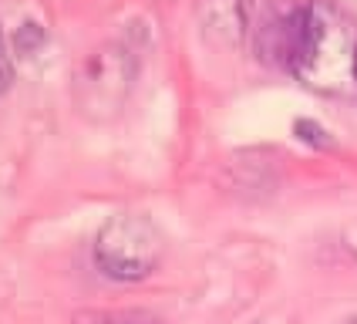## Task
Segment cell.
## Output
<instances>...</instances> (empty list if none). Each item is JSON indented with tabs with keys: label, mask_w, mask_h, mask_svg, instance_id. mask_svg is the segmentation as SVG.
Listing matches in <instances>:
<instances>
[{
	"label": "cell",
	"mask_w": 357,
	"mask_h": 324,
	"mask_svg": "<svg viewBox=\"0 0 357 324\" xmlns=\"http://www.w3.org/2000/svg\"><path fill=\"white\" fill-rule=\"evenodd\" d=\"M91 257L108 281L135 284L159 270L165 257V237L142 213H115L101 223Z\"/></svg>",
	"instance_id": "2"
},
{
	"label": "cell",
	"mask_w": 357,
	"mask_h": 324,
	"mask_svg": "<svg viewBox=\"0 0 357 324\" xmlns=\"http://www.w3.org/2000/svg\"><path fill=\"white\" fill-rule=\"evenodd\" d=\"M135 75H139V58L132 47L112 40V44H101L98 51H91L81 61L75 84H71L81 115L95 122L115 119L132 95Z\"/></svg>",
	"instance_id": "3"
},
{
	"label": "cell",
	"mask_w": 357,
	"mask_h": 324,
	"mask_svg": "<svg viewBox=\"0 0 357 324\" xmlns=\"http://www.w3.org/2000/svg\"><path fill=\"white\" fill-rule=\"evenodd\" d=\"M14 81V54L7 47V38H3V27H0V91H7Z\"/></svg>",
	"instance_id": "6"
},
{
	"label": "cell",
	"mask_w": 357,
	"mask_h": 324,
	"mask_svg": "<svg viewBox=\"0 0 357 324\" xmlns=\"http://www.w3.org/2000/svg\"><path fill=\"white\" fill-rule=\"evenodd\" d=\"M259 58L327 98L357 101V24L334 0H303L257 31Z\"/></svg>",
	"instance_id": "1"
},
{
	"label": "cell",
	"mask_w": 357,
	"mask_h": 324,
	"mask_svg": "<svg viewBox=\"0 0 357 324\" xmlns=\"http://www.w3.org/2000/svg\"><path fill=\"white\" fill-rule=\"evenodd\" d=\"M202 34L219 47H239L250 34V3L246 0H199Z\"/></svg>",
	"instance_id": "4"
},
{
	"label": "cell",
	"mask_w": 357,
	"mask_h": 324,
	"mask_svg": "<svg viewBox=\"0 0 357 324\" xmlns=\"http://www.w3.org/2000/svg\"><path fill=\"white\" fill-rule=\"evenodd\" d=\"M71 324H169L165 318L142 311V307H119V311H81Z\"/></svg>",
	"instance_id": "5"
},
{
	"label": "cell",
	"mask_w": 357,
	"mask_h": 324,
	"mask_svg": "<svg viewBox=\"0 0 357 324\" xmlns=\"http://www.w3.org/2000/svg\"><path fill=\"white\" fill-rule=\"evenodd\" d=\"M297 132H300V139L314 142V145H331V139H324L327 132L320 125H314V122H297Z\"/></svg>",
	"instance_id": "7"
},
{
	"label": "cell",
	"mask_w": 357,
	"mask_h": 324,
	"mask_svg": "<svg viewBox=\"0 0 357 324\" xmlns=\"http://www.w3.org/2000/svg\"><path fill=\"white\" fill-rule=\"evenodd\" d=\"M351 324H357V318H354V321H351Z\"/></svg>",
	"instance_id": "8"
}]
</instances>
